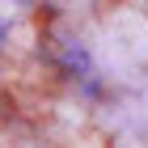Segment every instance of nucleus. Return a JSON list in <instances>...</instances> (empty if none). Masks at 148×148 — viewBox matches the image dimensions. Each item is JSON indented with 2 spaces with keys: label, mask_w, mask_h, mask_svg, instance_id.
I'll list each match as a JSON object with an SVG mask.
<instances>
[{
  "label": "nucleus",
  "mask_w": 148,
  "mask_h": 148,
  "mask_svg": "<svg viewBox=\"0 0 148 148\" xmlns=\"http://www.w3.org/2000/svg\"><path fill=\"white\" fill-rule=\"evenodd\" d=\"M9 30H13V13H4V4H0V42H4Z\"/></svg>",
  "instance_id": "1"
}]
</instances>
